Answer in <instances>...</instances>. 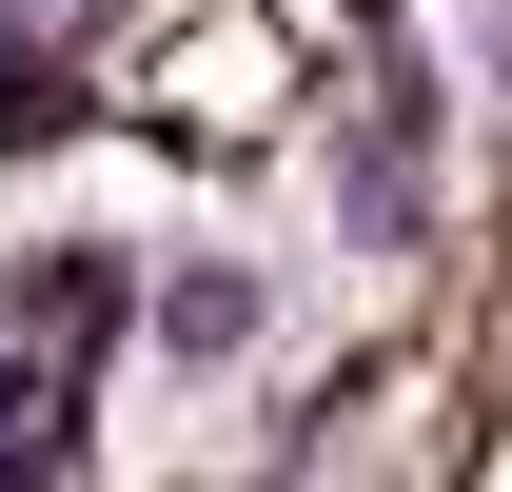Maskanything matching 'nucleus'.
I'll use <instances>...</instances> for the list:
<instances>
[{
    "label": "nucleus",
    "mask_w": 512,
    "mask_h": 492,
    "mask_svg": "<svg viewBox=\"0 0 512 492\" xmlns=\"http://www.w3.org/2000/svg\"><path fill=\"white\" fill-rule=\"evenodd\" d=\"M0 492H79V414L40 355H0Z\"/></svg>",
    "instance_id": "nucleus-3"
},
{
    "label": "nucleus",
    "mask_w": 512,
    "mask_h": 492,
    "mask_svg": "<svg viewBox=\"0 0 512 492\" xmlns=\"http://www.w3.org/2000/svg\"><path fill=\"white\" fill-rule=\"evenodd\" d=\"M158 335H178L197 374L256 355V335H276V276H256V256H178V276H158Z\"/></svg>",
    "instance_id": "nucleus-2"
},
{
    "label": "nucleus",
    "mask_w": 512,
    "mask_h": 492,
    "mask_svg": "<svg viewBox=\"0 0 512 492\" xmlns=\"http://www.w3.org/2000/svg\"><path fill=\"white\" fill-rule=\"evenodd\" d=\"M119 296H138V276H119L99 237H40L0 315H20V355H99V335H119Z\"/></svg>",
    "instance_id": "nucleus-1"
}]
</instances>
